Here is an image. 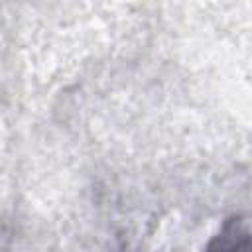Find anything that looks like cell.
I'll list each match as a JSON object with an SVG mask.
<instances>
[{"instance_id":"obj_1","label":"cell","mask_w":252,"mask_h":252,"mask_svg":"<svg viewBox=\"0 0 252 252\" xmlns=\"http://www.w3.org/2000/svg\"><path fill=\"white\" fill-rule=\"evenodd\" d=\"M205 252H250V230L244 217L228 219Z\"/></svg>"}]
</instances>
